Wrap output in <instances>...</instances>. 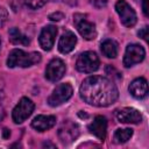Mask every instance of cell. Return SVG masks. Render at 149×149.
I'll use <instances>...</instances> for the list:
<instances>
[{"mask_svg": "<svg viewBox=\"0 0 149 149\" xmlns=\"http://www.w3.org/2000/svg\"><path fill=\"white\" fill-rule=\"evenodd\" d=\"M79 93L84 101L97 107H107L119 98V91L115 84L102 76H90L85 78L80 85Z\"/></svg>", "mask_w": 149, "mask_h": 149, "instance_id": "6da1fadb", "label": "cell"}, {"mask_svg": "<svg viewBox=\"0 0 149 149\" xmlns=\"http://www.w3.org/2000/svg\"><path fill=\"white\" fill-rule=\"evenodd\" d=\"M41 62V54L38 52H26L21 49H13L7 58L8 68H28Z\"/></svg>", "mask_w": 149, "mask_h": 149, "instance_id": "7a4b0ae2", "label": "cell"}, {"mask_svg": "<svg viewBox=\"0 0 149 149\" xmlns=\"http://www.w3.org/2000/svg\"><path fill=\"white\" fill-rule=\"evenodd\" d=\"M100 61L95 52L93 51H85L79 55L76 62V69L79 72L91 73L99 69Z\"/></svg>", "mask_w": 149, "mask_h": 149, "instance_id": "3957f363", "label": "cell"}, {"mask_svg": "<svg viewBox=\"0 0 149 149\" xmlns=\"http://www.w3.org/2000/svg\"><path fill=\"white\" fill-rule=\"evenodd\" d=\"M72 93H73V88L69 83L59 84L54 88L52 93L48 98V104L52 107L59 106L63 102L68 101L72 97Z\"/></svg>", "mask_w": 149, "mask_h": 149, "instance_id": "277c9868", "label": "cell"}, {"mask_svg": "<svg viewBox=\"0 0 149 149\" xmlns=\"http://www.w3.org/2000/svg\"><path fill=\"white\" fill-rule=\"evenodd\" d=\"M73 22L77 27L78 33L87 41L94 40L97 37V30L95 24L93 22H90L86 20V15L84 14H74L73 15Z\"/></svg>", "mask_w": 149, "mask_h": 149, "instance_id": "5b68a950", "label": "cell"}, {"mask_svg": "<svg viewBox=\"0 0 149 149\" xmlns=\"http://www.w3.org/2000/svg\"><path fill=\"white\" fill-rule=\"evenodd\" d=\"M34 108H35V105L30 99L21 98L12 112L13 121L15 123H22L24 120H27L31 115Z\"/></svg>", "mask_w": 149, "mask_h": 149, "instance_id": "8992f818", "label": "cell"}, {"mask_svg": "<svg viewBox=\"0 0 149 149\" xmlns=\"http://www.w3.org/2000/svg\"><path fill=\"white\" fill-rule=\"evenodd\" d=\"M115 10L120 16V21L125 27H133L136 23V13L125 0H119L115 3Z\"/></svg>", "mask_w": 149, "mask_h": 149, "instance_id": "52a82bcc", "label": "cell"}, {"mask_svg": "<svg viewBox=\"0 0 149 149\" xmlns=\"http://www.w3.org/2000/svg\"><path fill=\"white\" fill-rule=\"evenodd\" d=\"M144 56H146V51L142 45L136 44V43L128 44L126 48L125 56H123V65L126 68H130L142 62L144 59Z\"/></svg>", "mask_w": 149, "mask_h": 149, "instance_id": "ba28073f", "label": "cell"}, {"mask_svg": "<svg viewBox=\"0 0 149 149\" xmlns=\"http://www.w3.org/2000/svg\"><path fill=\"white\" fill-rule=\"evenodd\" d=\"M65 70V63L61 58H54L48 63L45 68V78L49 81H57L64 76Z\"/></svg>", "mask_w": 149, "mask_h": 149, "instance_id": "9c48e42d", "label": "cell"}, {"mask_svg": "<svg viewBox=\"0 0 149 149\" xmlns=\"http://www.w3.org/2000/svg\"><path fill=\"white\" fill-rule=\"evenodd\" d=\"M79 135V128L76 123L71 122L70 120L65 121L61 128L58 129V137L62 143H70L73 140H76Z\"/></svg>", "mask_w": 149, "mask_h": 149, "instance_id": "30bf717a", "label": "cell"}, {"mask_svg": "<svg viewBox=\"0 0 149 149\" xmlns=\"http://www.w3.org/2000/svg\"><path fill=\"white\" fill-rule=\"evenodd\" d=\"M57 27L56 26H52V24H49L47 27H44L40 34V37H38V43L41 45V48L45 51H49L52 47H54V43H55V37L57 35Z\"/></svg>", "mask_w": 149, "mask_h": 149, "instance_id": "8fae6325", "label": "cell"}, {"mask_svg": "<svg viewBox=\"0 0 149 149\" xmlns=\"http://www.w3.org/2000/svg\"><path fill=\"white\" fill-rule=\"evenodd\" d=\"M116 119L121 123H139L142 121L141 113L133 107H125L116 111Z\"/></svg>", "mask_w": 149, "mask_h": 149, "instance_id": "7c38bea8", "label": "cell"}, {"mask_svg": "<svg viewBox=\"0 0 149 149\" xmlns=\"http://www.w3.org/2000/svg\"><path fill=\"white\" fill-rule=\"evenodd\" d=\"M88 130L95 135L99 140L104 141L106 137V132H107V120L105 116L102 115H97L93 120V122H91L88 125Z\"/></svg>", "mask_w": 149, "mask_h": 149, "instance_id": "4fadbf2b", "label": "cell"}, {"mask_svg": "<svg viewBox=\"0 0 149 149\" xmlns=\"http://www.w3.org/2000/svg\"><path fill=\"white\" fill-rule=\"evenodd\" d=\"M129 93L136 98V99H142L147 95L148 93V83L144 78L140 77V78H136L134 79L130 84H129Z\"/></svg>", "mask_w": 149, "mask_h": 149, "instance_id": "5bb4252c", "label": "cell"}, {"mask_svg": "<svg viewBox=\"0 0 149 149\" xmlns=\"http://www.w3.org/2000/svg\"><path fill=\"white\" fill-rule=\"evenodd\" d=\"M56 125V118L54 115H37L31 121V127L37 132H45Z\"/></svg>", "mask_w": 149, "mask_h": 149, "instance_id": "9a60e30c", "label": "cell"}, {"mask_svg": "<svg viewBox=\"0 0 149 149\" xmlns=\"http://www.w3.org/2000/svg\"><path fill=\"white\" fill-rule=\"evenodd\" d=\"M77 43V37L72 31H65L59 41H58V50L62 54H69L74 49V45Z\"/></svg>", "mask_w": 149, "mask_h": 149, "instance_id": "2e32d148", "label": "cell"}, {"mask_svg": "<svg viewBox=\"0 0 149 149\" xmlns=\"http://www.w3.org/2000/svg\"><path fill=\"white\" fill-rule=\"evenodd\" d=\"M101 52L107 58H115L118 55V44L113 40H105L101 42Z\"/></svg>", "mask_w": 149, "mask_h": 149, "instance_id": "e0dca14e", "label": "cell"}, {"mask_svg": "<svg viewBox=\"0 0 149 149\" xmlns=\"http://www.w3.org/2000/svg\"><path fill=\"white\" fill-rule=\"evenodd\" d=\"M8 34H9V40L13 44H20V45L29 44V38L26 35H23L17 28H10Z\"/></svg>", "mask_w": 149, "mask_h": 149, "instance_id": "ac0fdd59", "label": "cell"}, {"mask_svg": "<svg viewBox=\"0 0 149 149\" xmlns=\"http://www.w3.org/2000/svg\"><path fill=\"white\" fill-rule=\"evenodd\" d=\"M133 135V129L130 128H125V129H116L114 135H113V140L115 143L121 144L127 142Z\"/></svg>", "mask_w": 149, "mask_h": 149, "instance_id": "d6986e66", "label": "cell"}, {"mask_svg": "<svg viewBox=\"0 0 149 149\" xmlns=\"http://www.w3.org/2000/svg\"><path fill=\"white\" fill-rule=\"evenodd\" d=\"M48 0H24L26 5L33 9H37V8H41L42 6L45 5Z\"/></svg>", "mask_w": 149, "mask_h": 149, "instance_id": "ffe728a7", "label": "cell"}, {"mask_svg": "<svg viewBox=\"0 0 149 149\" xmlns=\"http://www.w3.org/2000/svg\"><path fill=\"white\" fill-rule=\"evenodd\" d=\"M7 19H8V13H7V10H6L3 7H0V28L6 23Z\"/></svg>", "mask_w": 149, "mask_h": 149, "instance_id": "44dd1931", "label": "cell"}, {"mask_svg": "<svg viewBox=\"0 0 149 149\" xmlns=\"http://www.w3.org/2000/svg\"><path fill=\"white\" fill-rule=\"evenodd\" d=\"M108 0H91V3L95 7V8H104L106 7Z\"/></svg>", "mask_w": 149, "mask_h": 149, "instance_id": "7402d4cb", "label": "cell"}, {"mask_svg": "<svg viewBox=\"0 0 149 149\" xmlns=\"http://www.w3.org/2000/svg\"><path fill=\"white\" fill-rule=\"evenodd\" d=\"M49 19H50L51 21H59V20L64 19V14L61 13V12H56V13L50 14V15H49Z\"/></svg>", "mask_w": 149, "mask_h": 149, "instance_id": "603a6c76", "label": "cell"}, {"mask_svg": "<svg viewBox=\"0 0 149 149\" xmlns=\"http://www.w3.org/2000/svg\"><path fill=\"white\" fill-rule=\"evenodd\" d=\"M137 35L142 38V40H144V41H147L148 40V27L147 26H144L139 33H137Z\"/></svg>", "mask_w": 149, "mask_h": 149, "instance_id": "cb8c5ba5", "label": "cell"}, {"mask_svg": "<svg viewBox=\"0 0 149 149\" xmlns=\"http://www.w3.org/2000/svg\"><path fill=\"white\" fill-rule=\"evenodd\" d=\"M147 3H148V0H143L142 8H143V13H144L146 16H148V6H147Z\"/></svg>", "mask_w": 149, "mask_h": 149, "instance_id": "d4e9b609", "label": "cell"}, {"mask_svg": "<svg viewBox=\"0 0 149 149\" xmlns=\"http://www.w3.org/2000/svg\"><path fill=\"white\" fill-rule=\"evenodd\" d=\"M9 134H10V133H9V130H8L7 128H5V129H3V137H5V139H7V137L9 136Z\"/></svg>", "mask_w": 149, "mask_h": 149, "instance_id": "484cf974", "label": "cell"}, {"mask_svg": "<svg viewBox=\"0 0 149 149\" xmlns=\"http://www.w3.org/2000/svg\"><path fill=\"white\" fill-rule=\"evenodd\" d=\"M2 100H3V93L0 91V104L2 102Z\"/></svg>", "mask_w": 149, "mask_h": 149, "instance_id": "4316f807", "label": "cell"}, {"mask_svg": "<svg viewBox=\"0 0 149 149\" xmlns=\"http://www.w3.org/2000/svg\"><path fill=\"white\" fill-rule=\"evenodd\" d=\"M0 49H1V40H0Z\"/></svg>", "mask_w": 149, "mask_h": 149, "instance_id": "83f0119b", "label": "cell"}]
</instances>
